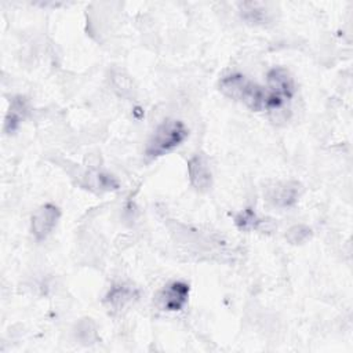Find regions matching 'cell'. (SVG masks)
Returning a JSON list of instances; mask_svg holds the SVG:
<instances>
[{
  "instance_id": "8",
  "label": "cell",
  "mask_w": 353,
  "mask_h": 353,
  "mask_svg": "<svg viewBox=\"0 0 353 353\" xmlns=\"http://www.w3.org/2000/svg\"><path fill=\"white\" fill-rule=\"evenodd\" d=\"M234 223L240 230L250 232H270L274 228V223L269 218H261L252 208H245L234 215Z\"/></svg>"
},
{
  "instance_id": "1",
  "label": "cell",
  "mask_w": 353,
  "mask_h": 353,
  "mask_svg": "<svg viewBox=\"0 0 353 353\" xmlns=\"http://www.w3.org/2000/svg\"><path fill=\"white\" fill-rule=\"evenodd\" d=\"M188 137L189 128L183 121L170 117L164 119L149 137L145 146V156L150 160L161 157L182 145Z\"/></svg>"
},
{
  "instance_id": "10",
  "label": "cell",
  "mask_w": 353,
  "mask_h": 353,
  "mask_svg": "<svg viewBox=\"0 0 353 353\" xmlns=\"http://www.w3.org/2000/svg\"><path fill=\"white\" fill-rule=\"evenodd\" d=\"M28 112H29V103L25 97L18 95L14 99H11L10 108L4 119V132L11 134L17 131L21 123L25 120Z\"/></svg>"
},
{
  "instance_id": "2",
  "label": "cell",
  "mask_w": 353,
  "mask_h": 353,
  "mask_svg": "<svg viewBox=\"0 0 353 353\" xmlns=\"http://www.w3.org/2000/svg\"><path fill=\"white\" fill-rule=\"evenodd\" d=\"M189 292L190 287L188 283L174 280L156 292L153 302L156 307L163 312H178L188 303Z\"/></svg>"
},
{
  "instance_id": "6",
  "label": "cell",
  "mask_w": 353,
  "mask_h": 353,
  "mask_svg": "<svg viewBox=\"0 0 353 353\" xmlns=\"http://www.w3.org/2000/svg\"><path fill=\"white\" fill-rule=\"evenodd\" d=\"M266 90L274 97L290 102L295 94L294 79L285 68L274 66L266 74Z\"/></svg>"
},
{
  "instance_id": "13",
  "label": "cell",
  "mask_w": 353,
  "mask_h": 353,
  "mask_svg": "<svg viewBox=\"0 0 353 353\" xmlns=\"http://www.w3.org/2000/svg\"><path fill=\"white\" fill-rule=\"evenodd\" d=\"M312 236V230L306 225H294L285 233V239L291 244H302Z\"/></svg>"
},
{
  "instance_id": "12",
  "label": "cell",
  "mask_w": 353,
  "mask_h": 353,
  "mask_svg": "<svg viewBox=\"0 0 353 353\" xmlns=\"http://www.w3.org/2000/svg\"><path fill=\"white\" fill-rule=\"evenodd\" d=\"M74 334H76V338L84 345L94 343L98 339L97 328H95V324L91 321V319H83L81 321H79V324L76 325Z\"/></svg>"
},
{
  "instance_id": "9",
  "label": "cell",
  "mask_w": 353,
  "mask_h": 353,
  "mask_svg": "<svg viewBox=\"0 0 353 353\" xmlns=\"http://www.w3.org/2000/svg\"><path fill=\"white\" fill-rule=\"evenodd\" d=\"M248 81H250V79H247L241 73H229V74H225L223 77H221V80L218 83V88L225 97H228L233 101L241 102V98L244 95Z\"/></svg>"
},
{
  "instance_id": "11",
  "label": "cell",
  "mask_w": 353,
  "mask_h": 353,
  "mask_svg": "<svg viewBox=\"0 0 353 353\" xmlns=\"http://www.w3.org/2000/svg\"><path fill=\"white\" fill-rule=\"evenodd\" d=\"M241 17L251 23H262L266 21V8L262 3H243L240 4Z\"/></svg>"
},
{
  "instance_id": "5",
  "label": "cell",
  "mask_w": 353,
  "mask_h": 353,
  "mask_svg": "<svg viewBox=\"0 0 353 353\" xmlns=\"http://www.w3.org/2000/svg\"><path fill=\"white\" fill-rule=\"evenodd\" d=\"M188 175L190 185L197 192H207L212 185V172L207 156L201 152L194 153L188 160Z\"/></svg>"
},
{
  "instance_id": "4",
  "label": "cell",
  "mask_w": 353,
  "mask_h": 353,
  "mask_svg": "<svg viewBox=\"0 0 353 353\" xmlns=\"http://www.w3.org/2000/svg\"><path fill=\"white\" fill-rule=\"evenodd\" d=\"M302 193V185L296 181H280L265 189L266 200L280 208L294 205Z\"/></svg>"
},
{
  "instance_id": "14",
  "label": "cell",
  "mask_w": 353,
  "mask_h": 353,
  "mask_svg": "<svg viewBox=\"0 0 353 353\" xmlns=\"http://www.w3.org/2000/svg\"><path fill=\"white\" fill-rule=\"evenodd\" d=\"M112 85L123 97L132 92V83H131L130 77L121 72H114L112 74Z\"/></svg>"
},
{
  "instance_id": "7",
  "label": "cell",
  "mask_w": 353,
  "mask_h": 353,
  "mask_svg": "<svg viewBox=\"0 0 353 353\" xmlns=\"http://www.w3.org/2000/svg\"><path fill=\"white\" fill-rule=\"evenodd\" d=\"M137 296L138 291L132 285L119 283L110 287L103 302L109 310H112L113 313H119L123 309H125Z\"/></svg>"
},
{
  "instance_id": "3",
  "label": "cell",
  "mask_w": 353,
  "mask_h": 353,
  "mask_svg": "<svg viewBox=\"0 0 353 353\" xmlns=\"http://www.w3.org/2000/svg\"><path fill=\"white\" fill-rule=\"evenodd\" d=\"M61 218V211L55 204L46 203L40 205L30 218V230L37 241L46 240Z\"/></svg>"
}]
</instances>
